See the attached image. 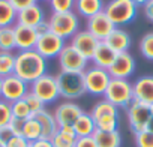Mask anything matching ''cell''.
Segmentation results:
<instances>
[{
  "instance_id": "16",
  "label": "cell",
  "mask_w": 153,
  "mask_h": 147,
  "mask_svg": "<svg viewBox=\"0 0 153 147\" xmlns=\"http://www.w3.org/2000/svg\"><path fill=\"white\" fill-rule=\"evenodd\" d=\"M14 32H15V44H17V50L18 51H29V50H35L36 42H38V33L33 27L29 26H23V24H15L14 26Z\"/></svg>"
},
{
  "instance_id": "34",
  "label": "cell",
  "mask_w": 153,
  "mask_h": 147,
  "mask_svg": "<svg viewBox=\"0 0 153 147\" xmlns=\"http://www.w3.org/2000/svg\"><path fill=\"white\" fill-rule=\"evenodd\" d=\"M134 141L137 147H153V132L150 131H141L134 134Z\"/></svg>"
},
{
  "instance_id": "30",
  "label": "cell",
  "mask_w": 153,
  "mask_h": 147,
  "mask_svg": "<svg viewBox=\"0 0 153 147\" xmlns=\"http://www.w3.org/2000/svg\"><path fill=\"white\" fill-rule=\"evenodd\" d=\"M15 71V53L0 51V77L5 78L12 75Z\"/></svg>"
},
{
  "instance_id": "40",
  "label": "cell",
  "mask_w": 153,
  "mask_h": 147,
  "mask_svg": "<svg viewBox=\"0 0 153 147\" xmlns=\"http://www.w3.org/2000/svg\"><path fill=\"white\" fill-rule=\"evenodd\" d=\"M74 147H98L93 137H80L76 138Z\"/></svg>"
},
{
  "instance_id": "36",
  "label": "cell",
  "mask_w": 153,
  "mask_h": 147,
  "mask_svg": "<svg viewBox=\"0 0 153 147\" xmlns=\"http://www.w3.org/2000/svg\"><path fill=\"white\" fill-rule=\"evenodd\" d=\"M24 101L27 102V105H29V108H30V111H32V116L38 114L39 111H42V110L45 108V104H44L38 96H35L30 90H29V93L24 96Z\"/></svg>"
},
{
  "instance_id": "10",
  "label": "cell",
  "mask_w": 153,
  "mask_h": 147,
  "mask_svg": "<svg viewBox=\"0 0 153 147\" xmlns=\"http://www.w3.org/2000/svg\"><path fill=\"white\" fill-rule=\"evenodd\" d=\"M30 87L26 81H23L21 78H18L15 74L8 75L5 78H2V95L0 98L5 99L6 102L12 104L15 101L24 99V96L29 93Z\"/></svg>"
},
{
  "instance_id": "28",
  "label": "cell",
  "mask_w": 153,
  "mask_h": 147,
  "mask_svg": "<svg viewBox=\"0 0 153 147\" xmlns=\"http://www.w3.org/2000/svg\"><path fill=\"white\" fill-rule=\"evenodd\" d=\"M117 111H119V108H117V107H114L111 102H108L107 99H104V98H102L101 101H98V102L93 105V108H92V111H90V116L93 117V120H98V119L105 117V116L119 114Z\"/></svg>"
},
{
  "instance_id": "29",
  "label": "cell",
  "mask_w": 153,
  "mask_h": 147,
  "mask_svg": "<svg viewBox=\"0 0 153 147\" xmlns=\"http://www.w3.org/2000/svg\"><path fill=\"white\" fill-rule=\"evenodd\" d=\"M15 50H17V44H15L14 26L2 27L0 29V51H11V53H14Z\"/></svg>"
},
{
  "instance_id": "2",
  "label": "cell",
  "mask_w": 153,
  "mask_h": 147,
  "mask_svg": "<svg viewBox=\"0 0 153 147\" xmlns=\"http://www.w3.org/2000/svg\"><path fill=\"white\" fill-rule=\"evenodd\" d=\"M56 80H57L60 98H63L65 101H76V99H80L81 96H84L87 93L83 72H65V71H60L57 74Z\"/></svg>"
},
{
  "instance_id": "13",
  "label": "cell",
  "mask_w": 153,
  "mask_h": 147,
  "mask_svg": "<svg viewBox=\"0 0 153 147\" xmlns=\"http://www.w3.org/2000/svg\"><path fill=\"white\" fill-rule=\"evenodd\" d=\"M69 44L78 51L81 56H84L87 60H92L98 45H99V41L89 32V30H78L69 41Z\"/></svg>"
},
{
  "instance_id": "21",
  "label": "cell",
  "mask_w": 153,
  "mask_h": 147,
  "mask_svg": "<svg viewBox=\"0 0 153 147\" xmlns=\"http://www.w3.org/2000/svg\"><path fill=\"white\" fill-rule=\"evenodd\" d=\"M33 117H35V119L39 122V125H41L42 138L51 140V138L54 137V134L59 131V125H57L56 117H54V114H53L51 111H48V110L44 108V110L39 111L38 114H35Z\"/></svg>"
},
{
  "instance_id": "7",
  "label": "cell",
  "mask_w": 153,
  "mask_h": 147,
  "mask_svg": "<svg viewBox=\"0 0 153 147\" xmlns=\"http://www.w3.org/2000/svg\"><path fill=\"white\" fill-rule=\"evenodd\" d=\"M29 87H30V92L35 96H38L45 105L47 104H53V102H56L60 98L57 80H56L54 75H50V74L42 75L36 81H33Z\"/></svg>"
},
{
  "instance_id": "22",
  "label": "cell",
  "mask_w": 153,
  "mask_h": 147,
  "mask_svg": "<svg viewBox=\"0 0 153 147\" xmlns=\"http://www.w3.org/2000/svg\"><path fill=\"white\" fill-rule=\"evenodd\" d=\"M104 42L107 45H110L116 53H125V51H129V48H131V36L126 30H123L120 27H116V30Z\"/></svg>"
},
{
  "instance_id": "35",
  "label": "cell",
  "mask_w": 153,
  "mask_h": 147,
  "mask_svg": "<svg viewBox=\"0 0 153 147\" xmlns=\"http://www.w3.org/2000/svg\"><path fill=\"white\" fill-rule=\"evenodd\" d=\"M74 5H75V0H50L51 11L56 14L74 11Z\"/></svg>"
},
{
  "instance_id": "31",
  "label": "cell",
  "mask_w": 153,
  "mask_h": 147,
  "mask_svg": "<svg viewBox=\"0 0 153 147\" xmlns=\"http://www.w3.org/2000/svg\"><path fill=\"white\" fill-rule=\"evenodd\" d=\"M96 123V129L98 131H104V132H113V131H119V114H113V116H105L101 117L98 120H95Z\"/></svg>"
},
{
  "instance_id": "26",
  "label": "cell",
  "mask_w": 153,
  "mask_h": 147,
  "mask_svg": "<svg viewBox=\"0 0 153 147\" xmlns=\"http://www.w3.org/2000/svg\"><path fill=\"white\" fill-rule=\"evenodd\" d=\"M17 9L9 3V0H0V29L17 24Z\"/></svg>"
},
{
  "instance_id": "32",
  "label": "cell",
  "mask_w": 153,
  "mask_h": 147,
  "mask_svg": "<svg viewBox=\"0 0 153 147\" xmlns=\"http://www.w3.org/2000/svg\"><path fill=\"white\" fill-rule=\"evenodd\" d=\"M11 111H12V117L15 119H21V120H27L32 117V111L27 105V102L24 99L15 101L11 104Z\"/></svg>"
},
{
  "instance_id": "37",
  "label": "cell",
  "mask_w": 153,
  "mask_h": 147,
  "mask_svg": "<svg viewBox=\"0 0 153 147\" xmlns=\"http://www.w3.org/2000/svg\"><path fill=\"white\" fill-rule=\"evenodd\" d=\"M11 119H12L11 104L0 98V128H2V126H8Z\"/></svg>"
},
{
  "instance_id": "17",
  "label": "cell",
  "mask_w": 153,
  "mask_h": 147,
  "mask_svg": "<svg viewBox=\"0 0 153 147\" xmlns=\"http://www.w3.org/2000/svg\"><path fill=\"white\" fill-rule=\"evenodd\" d=\"M132 90H134L135 101H140L147 105L153 104V77L152 75L137 78L132 83Z\"/></svg>"
},
{
  "instance_id": "15",
  "label": "cell",
  "mask_w": 153,
  "mask_h": 147,
  "mask_svg": "<svg viewBox=\"0 0 153 147\" xmlns=\"http://www.w3.org/2000/svg\"><path fill=\"white\" fill-rule=\"evenodd\" d=\"M86 30H89L99 42H104L116 30V26L102 11V12H99V14H96V15H93L87 20V29Z\"/></svg>"
},
{
  "instance_id": "42",
  "label": "cell",
  "mask_w": 153,
  "mask_h": 147,
  "mask_svg": "<svg viewBox=\"0 0 153 147\" xmlns=\"http://www.w3.org/2000/svg\"><path fill=\"white\" fill-rule=\"evenodd\" d=\"M9 3H11V5L17 9V12H18V11L24 9V8H29V6L38 3V0H9Z\"/></svg>"
},
{
  "instance_id": "8",
  "label": "cell",
  "mask_w": 153,
  "mask_h": 147,
  "mask_svg": "<svg viewBox=\"0 0 153 147\" xmlns=\"http://www.w3.org/2000/svg\"><path fill=\"white\" fill-rule=\"evenodd\" d=\"M57 63L60 66V71L65 72H84L87 69L89 60L81 56L71 44H66L57 56Z\"/></svg>"
},
{
  "instance_id": "38",
  "label": "cell",
  "mask_w": 153,
  "mask_h": 147,
  "mask_svg": "<svg viewBox=\"0 0 153 147\" xmlns=\"http://www.w3.org/2000/svg\"><path fill=\"white\" fill-rule=\"evenodd\" d=\"M12 137H14V132L11 131L9 125L0 128V147H6V144L11 141Z\"/></svg>"
},
{
  "instance_id": "5",
  "label": "cell",
  "mask_w": 153,
  "mask_h": 147,
  "mask_svg": "<svg viewBox=\"0 0 153 147\" xmlns=\"http://www.w3.org/2000/svg\"><path fill=\"white\" fill-rule=\"evenodd\" d=\"M104 99H107L117 108H126L134 101L132 83H129V80L111 78V81L104 93Z\"/></svg>"
},
{
  "instance_id": "41",
  "label": "cell",
  "mask_w": 153,
  "mask_h": 147,
  "mask_svg": "<svg viewBox=\"0 0 153 147\" xmlns=\"http://www.w3.org/2000/svg\"><path fill=\"white\" fill-rule=\"evenodd\" d=\"M23 126H24V120H21V119L12 117L11 122H9V128L14 132V135H21L23 134Z\"/></svg>"
},
{
  "instance_id": "39",
  "label": "cell",
  "mask_w": 153,
  "mask_h": 147,
  "mask_svg": "<svg viewBox=\"0 0 153 147\" xmlns=\"http://www.w3.org/2000/svg\"><path fill=\"white\" fill-rule=\"evenodd\" d=\"M6 147H30V143L23 135H14L11 141L6 144Z\"/></svg>"
},
{
  "instance_id": "11",
  "label": "cell",
  "mask_w": 153,
  "mask_h": 147,
  "mask_svg": "<svg viewBox=\"0 0 153 147\" xmlns=\"http://www.w3.org/2000/svg\"><path fill=\"white\" fill-rule=\"evenodd\" d=\"M66 45V41H63L62 38L56 36L54 33L48 32L45 35H41L38 38V42H36V47L35 50L45 59H53V57H57L60 54V51L63 50V47Z\"/></svg>"
},
{
  "instance_id": "27",
  "label": "cell",
  "mask_w": 153,
  "mask_h": 147,
  "mask_svg": "<svg viewBox=\"0 0 153 147\" xmlns=\"http://www.w3.org/2000/svg\"><path fill=\"white\" fill-rule=\"evenodd\" d=\"M29 143H33L39 138H42V129L39 122L32 116L30 119L24 120V126H23V134H21Z\"/></svg>"
},
{
  "instance_id": "49",
  "label": "cell",
  "mask_w": 153,
  "mask_h": 147,
  "mask_svg": "<svg viewBox=\"0 0 153 147\" xmlns=\"http://www.w3.org/2000/svg\"><path fill=\"white\" fill-rule=\"evenodd\" d=\"M0 95H2V77H0Z\"/></svg>"
},
{
  "instance_id": "33",
  "label": "cell",
  "mask_w": 153,
  "mask_h": 147,
  "mask_svg": "<svg viewBox=\"0 0 153 147\" xmlns=\"http://www.w3.org/2000/svg\"><path fill=\"white\" fill-rule=\"evenodd\" d=\"M138 48H140V51H141L144 59L153 62V32H149V33H146L141 38Z\"/></svg>"
},
{
  "instance_id": "45",
  "label": "cell",
  "mask_w": 153,
  "mask_h": 147,
  "mask_svg": "<svg viewBox=\"0 0 153 147\" xmlns=\"http://www.w3.org/2000/svg\"><path fill=\"white\" fill-rule=\"evenodd\" d=\"M35 30H36L38 36L48 33V32H50V26H48V21H47V20H45V21H42V23H41L39 26H36V27H35Z\"/></svg>"
},
{
  "instance_id": "46",
  "label": "cell",
  "mask_w": 153,
  "mask_h": 147,
  "mask_svg": "<svg viewBox=\"0 0 153 147\" xmlns=\"http://www.w3.org/2000/svg\"><path fill=\"white\" fill-rule=\"evenodd\" d=\"M147 131H150V132H153V117L149 120V125H147Z\"/></svg>"
},
{
  "instance_id": "9",
  "label": "cell",
  "mask_w": 153,
  "mask_h": 147,
  "mask_svg": "<svg viewBox=\"0 0 153 147\" xmlns=\"http://www.w3.org/2000/svg\"><path fill=\"white\" fill-rule=\"evenodd\" d=\"M126 116H128L129 128L134 134L146 131L147 125H149V120L152 119L149 105L143 104L140 101H135V99L126 107Z\"/></svg>"
},
{
  "instance_id": "47",
  "label": "cell",
  "mask_w": 153,
  "mask_h": 147,
  "mask_svg": "<svg viewBox=\"0 0 153 147\" xmlns=\"http://www.w3.org/2000/svg\"><path fill=\"white\" fill-rule=\"evenodd\" d=\"M134 2H135V3L138 5V6H144V5H146V3L149 2V0H134Z\"/></svg>"
},
{
  "instance_id": "14",
  "label": "cell",
  "mask_w": 153,
  "mask_h": 147,
  "mask_svg": "<svg viewBox=\"0 0 153 147\" xmlns=\"http://www.w3.org/2000/svg\"><path fill=\"white\" fill-rule=\"evenodd\" d=\"M135 59L129 51L125 53H117L114 63L108 69L111 78H120V80H128L132 74L135 72Z\"/></svg>"
},
{
  "instance_id": "6",
  "label": "cell",
  "mask_w": 153,
  "mask_h": 147,
  "mask_svg": "<svg viewBox=\"0 0 153 147\" xmlns=\"http://www.w3.org/2000/svg\"><path fill=\"white\" fill-rule=\"evenodd\" d=\"M84 75V84L86 92L93 96H104L110 81L111 75L107 69H101L98 66H87V69L83 72Z\"/></svg>"
},
{
  "instance_id": "3",
  "label": "cell",
  "mask_w": 153,
  "mask_h": 147,
  "mask_svg": "<svg viewBox=\"0 0 153 147\" xmlns=\"http://www.w3.org/2000/svg\"><path fill=\"white\" fill-rule=\"evenodd\" d=\"M47 21L50 26V32L62 38L63 41H71V38L80 30V17L74 11L60 14L53 12Z\"/></svg>"
},
{
  "instance_id": "24",
  "label": "cell",
  "mask_w": 153,
  "mask_h": 147,
  "mask_svg": "<svg viewBox=\"0 0 153 147\" xmlns=\"http://www.w3.org/2000/svg\"><path fill=\"white\" fill-rule=\"evenodd\" d=\"M76 138L78 137L75 135V131L72 126H62L51 138V143L54 147H74Z\"/></svg>"
},
{
  "instance_id": "18",
  "label": "cell",
  "mask_w": 153,
  "mask_h": 147,
  "mask_svg": "<svg viewBox=\"0 0 153 147\" xmlns=\"http://www.w3.org/2000/svg\"><path fill=\"white\" fill-rule=\"evenodd\" d=\"M42 21H45V12L39 3L24 8V9L18 11V14H17V23L23 24V26H29V27L35 29Z\"/></svg>"
},
{
  "instance_id": "25",
  "label": "cell",
  "mask_w": 153,
  "mask_h": 147,
  "mask_svg": "<svg viewBox=\"0 0 153 147\" xmlns=\"http://www.w3.org/2000/svg\"><path fill=\"white\" fill-rule=\"evenodd\" d=\"M93 138L98 147H120L122 146V135L119 131L104 132V131L96 129L93 134Z\"/></svg>"
},
{
  "instance_id": "19",
  "label": "cell",
  "mask_w": 153,
  "mask_h": 147,
  "mask_svg": "<svg viewBox=\"0 0 153 147\" xmlns=\"http://www.w3.org/2000/svg\"><path fill=\"white\" fill-rule=\"evenodd\" d=\"M105 8L104 0H75L74 12L80 18H90L99 12H102Z\"/></svg>"
},
{
  "instance_id": "4",
  "label": "cell",
  "mask_w": 153,
  "mask_h": 147,
  "mask_svg": "<svg viewBox=\"0 0 153 147\" xmlns=\"http://www.w3.org/2000/svg\"><path fill=\"white\" fill-rule=\"evenodd\" d=\"M104 12L116 27H120L135 20L138 5L134 0H110L104 8Z\"/></svg>"
},
{
  "instance_id": "50",
  "label": "cell",
  "mask_w": 153,
  "mask_h": 147,
  "mask_svg": "<svg viewBox=\"0 0 153 147\" xmlns=\"http://www.w3.org/2000/svg\"><path fill=\"white\" fill-rule=\"evenodd\" d=\"M42 2H50V0H42Z\"/></svg>"
},
{
  "instance_id": "1",
  "label": "cell",
  "mask_w": 153,
  "mask_h": 147,
  "mask_svg": "<svg viewBox=\"0 0 153 147\" xmlns=\"http://www.w3.org/2000/svg\"><path fill=\"white\" fill-rule=\"evenodd\" d=\"M14 74L30 86L33 81L47 74V60L36 50L18 51L15 54Z\"/></svg>"
},
{
  "instance_id": "12",
  "label": "cell",
  "mask_w": 153,
  "mask_h": 147,
  "mask_svg": "<svg viewBox=\"0 0 153 147\" xmlns=\"http://www.w3.org/2000/svg\"><path fill=\"white\" fill-rule=\"evenodd\" d=\"M83 113H84L83 108L76 102H74V101H63L53 111L59 128H62V126H72L75 123V120L78 119Z\"/></svg>"
},
{
  "instance_id": "23",
  "label": "cell",
  "mask_w": 153,
  "mask_h": 147,
  "mask_svg": "<svg viewBox=\"0 0 153 147\" xmlns=\"http://www.w3.org/2000/svg\"><path fill=\"white\" fill-rule=\"evenodd\" d=\"M75 135L76 137H93L95 131H96V123L93 120V117L90 116V113H83L78 119L75 120V123L72 125Z\"/></svg>"
},
{
  "instance_id": "43",
  "label": "cell",
  "mask_w": 153,
  "mask_h": 147,
  "mask_svg": "<svg viewBox=\"0 0 153 147\" xmlns=\"http://www.w3.org/2000/svg\"><path fill=\"white\" fill-rule=\"evenodd\" d=\"M143 12H144V17L147 18V21L153 23V0H149L143 6Z\"/></svg>"
},
{
  "instance_id": "20",
  "label": "cell",
  "mask_w": 153,
  "mask_h": 147,
  "mask_svg": "<svg viewBox=\"0 0 153 147\" xmlns=\"http://www.w3.org/2000/svg\"><path fill=\"white\" fill-rule=\"evenodd\" d=\"M116 56H117V53L110 45H107L105 42H99V45H98V48H96V51L92 57V62H93L95 66L108 71L111 68V65L114 63Z\"/></svg>"
},
{
  "instance_id": "48",
  "label": "cell",
  "mask_w": 153,
  "mask_h": 147,
  "mask_svg": "<svg viewBox=\"0 0 153 147\" xmlns=\"http://www.w3.org/2000/svg\"><path fill=\"white\" fill-rule=\"evenodd\" d=\"M149 108H150V114H152V117H153V104L149 105Z\"/></svg>"
},
{
  "instance_id": "44",
  "label": "cell",
  "mask_w": 153,
  "mask_h": 147,
  "mask_svg": "<svg viewBox=\"0 0 153 147\" xmlns=\"http://www.w3.org/2000/svg\"><path fill=\"white\" fill-rule=\"evenodd\" d=\"M30 147H54L51 140H47V138H39L33 143H30Z\"/></svg>"
}]
</instances>
